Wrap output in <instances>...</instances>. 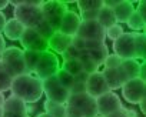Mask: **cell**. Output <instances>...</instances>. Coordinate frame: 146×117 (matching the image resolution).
<instances>
[{
	"instance_id": "cell-1",
	"label": "cell",
	"mask_w": 146,
	"mask_h": 117,
	"mask_svg": "<svg viewBox=\"0 0 146 117\" xmlns=\"http://www.w3.org/2000/svg\"><path fill=\"white\" fill-rule=\"evenodd\" d=\"M10 91L13 96L22 99L27 104L37 103L42 99V96L44 94L43 93V82L32 73L15 77L12 82Z\"/></svg>"
},
{
	"instance_id": "cell-2",
	"label": "cell",
	"mask_w": 146,
	"mask_h": 117,
	"mask_svg": "<svg viewBox=\"0 0 146 117\" xmlns=\"http://www.w3.org/2000/svg\"><path fill=\"white\" fill-rule=\"evenodd\" d=\"M10 5L15 6V19L19 20L26 29H36L43 22V0L40 2H27V0L12 2L10 0Z\"/></svg>"
},
{
	"instance_id": "cell-3",
	"label": "cell",
	"mask_w": 146,
	"mask_h": 117,
	"mask_svg": "<svg viewBox=\"0 0 146 117\" xmlns=\"http://www.w3.org/2000/svg\"><path fill=\"white\" fill-rule=\"evenodd\" d=\"M6 72L15 79L17 76L22 74H27V67L25 63V50L16 46H10L6 47V50L3 51V54L0 56Z\"/></svg>"
},
{
	"instance_id": "cell-4",
	"label": "cell",
	"mask_w": 146,
	"mask_h": 117,
	"mask_svg": "<svg viewBox=\"0 0 146 117\" xmlns=\"http://www.w3.org/2000/svg\"><path fill=\"white\" fill-rule=\"evenodd\" d=\"M67 10L69 9H67L64 2H59V0H49V2H44V5L42 7L43 20L47 22L54 32H59L62 19H63V16Z\"/></svg>"
},
{
	"instance_id": "cell-5",
	"label": "cell",
	"mask_w": 146,
	"mask_h": 117,
	"mask_svg": "<svg viewBox=\"0 0 146 117\" xmlns=\"http://www.w3.org/2000/svg\"><path fill=\"white\" fill-rule=\"evenodd\" d=\"M60 67L62 66H60V62H59L57 56L53 51H44L40 56V60H39L33 74L43 82L49 77L56 76L57 72L60 70Z\"/></svg>"
},
{
	"instance_id": "cell-6",
	"label": "cell",
	"mask_w": 146,
	"mask_h": 117,
	"mask_svg": "<svg viewBox=\"0 0 146 117\" xmlns=\"http://www.w3.org/2000/svg\"><path fill=\"white\" fill-rule=\"evenodd\" d=\"M113 53L117 54L122 60H129V58H136V33H126L113 41L112 44ZM137 60V58H136Z\"/></svg>"
},
{
	"instance_id": "cell-7",
	"label": "cell",
	"mask_w": 146,
	"mask_h": 117,
	"mask_svg": "<svg viewBox=\"0 0 146 117\" xmlns=\"http://www.w3.org/2000/svg\"><path fill=\"white\" fill-rule=\"evenodd\" d=\"M43 93L47 100H52L60 104H67V100L70 97V90L63 87L59 83L56 76L43 80Z\"/></svg>"
},
{
	"instance_id": "cell-8",
	"label": "cell",
	"mask_w": 146,
	"mask_h": 117,
	"mask_svg": "<svg viewBox=\"0 0 146 117\" xmlns=\"http://www.w3.org/2000/svg\"><path fill=\"white\" fill-rule=\"evenodd\" d=\"M120 90L123 99L129 104H140V101L146 99V83L140 77L126 82Z\"/></svg>"
},
{
	"instance_id": "cell-9",
	"label": "cell",
	"mask_w": 146,
	"mask_h": 117,
	"mask_svg": "<svg viewBox=\"0 0 146 117\" xmlns=\"http://www.w3.org/2000/svg\"><path fill=\"white\" fill-rule=\"evenodd\" d=\"M67 106H73L79 108L85 117H98V106L96 99L90 97L88 93H79V94H70L67 100Z\"/></svg>"
},
{
	"instance_id": "cell-10",
	"label": "cell",
	"mask_w": 146,
	"mask_h": 117,
	"mask_svg": "<svg viewBox=\"0 0 146 117\" xmlns=\"http://www.w3.org/2000/svg\"><path fill=\"white\" fill-rule=\"evenodd\" d=\"M19 41L23 50H33L39 53L49 51V40L42 37L36 29H26Z\"/></svg>"
},
{
	"instance_id": "cell-11",
	"label": "cell",
	"mask_w": 146,
	"mask_h": 117,
	"mask_svg": "<svg viewBox=\"0 0 146 117\" xmlns=\"http://www.w3.org/2000/svg\"><path fill=\"white\" fill-rule=\"evenodd\" d=\"M76 36L82 37L86 41H102V43H105L106 30L98 23V20H90V22L82 20L80 29H79Z\"/></svg>"
},
{
	"instance_id": "cell-12",
	"label": "cell",
	"mask_w": 146,
	"mask_h": 117,
	"mask_svg": "<svg viewBox=\"0 0 146 117\" xmlns=\"http://www.w3.org/2000/svg\"><path fill=\"white\" fill-rule=\"evenodd\" d=\"M96 106H98L99 116H103V117H108L109 114L123 108V103L115 91H108L106 94L98 97L96 99Z\"/></svg>"
},
{
	"instance_id": "cell-13",
	"label": "cell",
	"mask_w": 146,
	"mask_h": 117,
	"mask_svg": "<svg viewBox=\"0 0 146 117\" xmlns=\"http://www.w3.org/2000/svg\"><path fill=\"white\" fill-rule=\"evenodd\" d=\"M108 91H110V89H109L102 72H95V73L89 74V77L86 80V93L90 97L98 99V97L106 94Z\"/></svg>"
},
{
	"instance_id": "cell-14",
	"label": "cell",
	"mask_w": 146,
	"mask_h": 117,
	"mask_svg": "<svg viewBox=\"0 0 146 117\" xmlns=\"http://www.w3.org/2000/svg\"><path fill=\"white\" fill-rule=\"evenodd\" d=\"M3 117H26L29 116V106L22 99L16 96H10L6 99L3 106Z\"/></svg>"
},
{
	"instance_id": "cell-15",
	"label": "cell",
	"mask_w": 146,
	"mask_h": 117,
	"mask_svg": "<svg viewBox=\"0 0 146 117\" xmlns=\"http://www.w3.org/2000/svg\"><path fill=\"white\" fill-rule=\"evenodd\" d=\"M80 24H82V17L79 13H76L75 10H67L62 19V23H60V27H59V32L63 33V34H67L70 37H75L80 29Z\"/></svg>"
},
{
	"instance_id": "cell-16",
	"label": "cell",
	"mask_w": 146,
	"mask_h": 117,
	"mask_svg": "<svg viewBox=\"0 0 146 117\" xmlns=\"http://www.w3.org/2000/svg\"><path fill=\"white\" fill-rule=\"evenodd\" d=\"M73 37L63 34L60 32H54V34L49 39V49L54 53V54H64L66 50L72 46Z\"/></svg>"
},
{
	"instance_id": "cell-17",
	"label": "cell",
	"mask_w": 146,
	"mask_h": 117,
	"mask_svg": "<svg viewBox=\"0 0 146 117\" xmlns=\"http://www.w3.org/2000/svg\"><path fill=\"white\" fill-rule=\"evenodd\" d=\"M102 73L105 76V80H106L110 91H115L117 89H122L123 84L127 82L126 77H125V74H123V72L120 70V67L119 69H103Z\"/></svg>"
},
{
	"instance_id": "cell-18",
	"label": "cell",
	"mask_w": 146,
	"mask_h": 117,
	"mask_svg": "<svg viewBox=\"0 0 146 117\" xmlns=\"http://www.w3.org/2000/svg\"><path fill=\"white\" fill-rule=\"evenodd\" d=\"M86 50L90 53V56L93 57V60L98 63V66H103L106 57L109 56V49L106 46V43L102 41H86Z\"/></svg>"
},
{
	"instance_id": "cell-19",
	"label": "cell",
	"mask_w": 146,
	"mask_h": 117,
	"mask_svg": "<svg viewBox=\"0 0 146 117\" xmlns=\"http://www.w3.org/2000/svg\"><path fill=\"white\" fill-rule=\"evenodd\" d=\"M135 6L130 0H120L117 3V6L113 9L115 12V17H116V22L120 24V23H127V20L130 19V16L135 13Z\"/></svg>"
},
{
	"instance_id": "cell-20",
	"label": "cell",
	"mask_w": 146,
	"mask_h": 117,
	"mask_svg": "<svg viewBox=\"0 0 146 117\" xmlns=\"http://www.w3.org/2000/svg\"><path fill=\"white\" fill-rule=\"evenodd\" d=\"M25 30H26V27L19 20H16L13 17V19H9L6 22V26L3 29V36L6 39H9V40L16 41V40H20V37L23 36Z\"/></svg>"
},
{
	"instance_id": "cell-21",
	"label": "cell",
	"mask_w": 146,
	"mask_h": 117,
	"mask_svg": "<svg viewBox=\"0 0 146 117\" xmlns=\"http://www.w3.org/2000/svg\"><path fill=\"white\" fill-rule=\"evenodd\" d=\"M120 70L123 72L126 80H132V79H137L140 77V63L136 58H129V60H123Z\"/></svg>"
},
{
	"instance_id": "cell-22",
	"label": "cell",
	"mask_w": 146,
	"mask_h": 117,
	"mask_svg": "<svg viewBox=\"0 0 146 117\" xmlns=\"http://www.w3.org/2000/svg\"><path fill=\"white\" fill-rule=\"evenodd\" d=\"M98 23H99L105 30H108L109 27L115 26L117 22H116V17H115V12H113V9L103 6V7L99 10V14H98Z\"/></svg>"
},
{
	"instance_id": "cell-23",
	"label": "cell",
	"mask_w": 146,
	"mask_h": 117,
	"mask_svg": "<svg viewBox=\"0 0 146 117\" xmlns=\"http://www.w3.org/2000/svg\"><path fill=\"white\" fill-rule=\"evenodd\" d=\"M43 108H44V113L50 114L52 117H66V111H67L66 104H60V103H56L47 99L43 103Z\"/></svg>"
},
{
	"instance_id": "cell-24",
	"label": "cell",
	"mask_w": 146,
	"mask_h": 117,
	"mask_svg": "<svg viewBox=\"0 0 146 117\" xmlns=\"http://www.w3.org/2000/svg\"><path fill=\"white\" fill-rule=\"evenodd\" d=\"M79 62L82 63V67H83V72L88 73V74H92L95 72H99V66L98 63L93 60V57L90 56V53L88 50L82 51L80 56H79Z\"/></svg>"
},
{
	"instance_id": "cell-25",
	"label": "cell",
	"mask_w": 146,
	"mask_h": 117,
	"mask_svg": "<svg viewBox=\"0 0 146 117\" xmlns=\"http://www.w3.org/2000/svg\"><path fill=\"white\" fill-rule=\"evenodd\" d=\"M40 56L42 53L39 51H33V50H25V63H26V67H27V72L29 73H35L36 70V66L40 60Z\"/></svg>"
},
{
	"instance_id": "cell-26",
	"label": "cell",
	"mask_w": 146,
	"mask_h": 117,
	"mask_svg": "<svg viewBox=\"0 0 146 117\" xmlns=\"http://www.w3.org/2000/svg\"><path fill=\"white\" fill-rule=\"evenodd\" d=\"M76 6L80 13L90 10H100L103 7V0H78Z\"/></svg>"
},
{
	"instance_id": "cell-27",
	"label": "cell",
	"mask_w": 146,
	"mask_h": 117,
	"mask_svg": "<svg viewBox=\"0 0 146 117\" xmlns=\"http://www.w3.org/2000/svg\"><path fill=\"white\" fill-rule=\"evenodd\" d=\"M60 69H63L69 74H72L73 77H76L80 73H83V67H82V63L79 62V58H76V60H66V62H63Z\"/></svg>"
},
{
	"instance_id": "cell-28",
	"label": "cell",
	"mask_w": 146,
	"mask_h": 117,
	"mask_svg": "<svg viewBox=\"0 0 146 117\" xmlns=\"http://www.w3.org/2000/svg\"><path fill=\"white\" fill-rule=\"evenodd\" d=\"M12 82H13V77L6 72V69H5L2 60H0V91L5 93V91L10 90Z\"/></svg>"
},
{
	"instance_id": "cell-29",
	"label": "cell",
	"mask_w": 146,
	"mask_h": 117,
	"mask_svg": "<svg viewBox=\"0 0 146 117\" xmlns=\"http://www.w3.org/2000/svg\"><path fill=\"white\" fill-rule=\"evenodd\" d=\"M136 58L146 60V36L143 33H136Z\"/></svg>"
},
{
	"instance_id": "cell-30",
	"label": "cell",
	"mask_w": 146,
	"mask_h": 117,
	"mask_svg": "<svg viewBox=\"0 0 146 117\" xmlns=\"http://www.w3.org/2000/svg\"><path fill=\"white\" fill-rule=\"evenodd\" d=\"M127 26H129V29L130 30H135V33H139V30H143L145 29V26H146V23H145V20L142 19V16L135 10V13L130 16V19L127 20V23H126Z\"/></svg>"
},
{
	"instance_id": "cell-31",
	"label": "cell",
	"mask_w": 146,
	"mask_h": 117,
	"mask_svg": "<svg viewBox=\"0 0 146 117\" xmlns=\"http://www.w3.org/2000/svg\"><path fill=\"white\" fill-rule=\"evenodd\" d=\"M56 77H57L59 83H60L63 87H66L67 90H70V89L73 87V84H75V77H73L72 74H69L67 72H64L63 69H60V70L57 72Z\"/></svg>"
},
{
	"instance_id": "cell-32",
	"label": "cell",
	"mask_w": 146,
	"mask_h": 117,
	"mask_svg": "<svg viewBox=\"0 0 146 117\" xmlns=\"http://www.w3.org/2000/svg\"><path fill=\"white\" fill-rule=\"evenodd\" d=\"M123 34H125V30H123L122 24H119V23H116L115 26H112V27H109V29L106 30V39H109V40H112V41H116V40L120 39Z\"/></svg>"
},
{
	"instance_id": "cell-33",
	"label": "cell",
	"mask_w": 146,
	"mask_h": 117,
	"mask_svg": "<svg viewBox=\"0 0 146 117\" xmlns=\"http://www.w3.org/2000/svg\"><path fill=\"white\" fill-rule=\"evenodd\" d=\"M122 63H123V60H122L117 54L109 53V56L106 57L103 66H105V69H119V67L122 66Z\"/></svg>"
},
{
	"instance_id": "cell-34",
	"label": "cell",
	"mask_w": 146,
	"mask_h": 117,
	"mask_svg": "<svg viewBox=\"0 0 146 117\" xmlns=\"http://www.w3.org/2000/svg\"><path fill=\"white\" fill-rule=\"evenodd\" d=\"M36 30H37V32H39V34H40L42 37H44L46 40H49V39L54 34V30L52 29V26H50L47 22H44V20H43V22L36 27Z\"/></svg>"
},
{
	"instance_id": "cell-35",
	"label": "cell",
	"mask_w": 146,
	"mask_h": 117,
	"mask_svg": "<svg viewBox=\"0 0 146 117\" xmlns=\"http://www.w3.org/2000/svg\"><path fill=\"white\" fill-rule=\"evenodd\" d=\"M79 56H80V51L76 47L70 46L66 50V53L63 54V62H66V60H76V58H79Z\"/></svg>"
},
{
	"instance_id": "cell-36",
	"label": "cell",
	"mask_w": 146,
	"mask_h": 117,
	"mask_svg": "<svg viewBox=\"0 0 146 117\" xmlns=\"http://www.w3.org/2000/svg\"><path fill=\"white\" fill-rule=\"evenodd\" d=\"M72 46L76 47V49L82 53V51L86 50V40H83V39L79 37V36H75V37H73V41H72Z\"/></svg>"
},
{
	"instance_id": "cell-37",
	"label": "cell",
	"mask_w": 146,
	"mask_h": 117,
	"mask_svg": "<svg viewBox=\"0 0 146 117\" xmlns=\"http://www.w3.org/2000/svg\"><path fill=\"white\" fill-rule=\"evenodd\" d=\"M83 22H90V20H98L99 10H90V12H82L79 13Z\"/></svg>"
},
{
	"instance_id": "cell-38",
	"label": "cell",
	"mask_w": 146,
	"mask_h": 117,
	"mask_svg": "<svg viewBox=\"0 0 146 117\" xmlns=\"http://www.w3.org/2000/svg\"><path fill=\"white\" fill-rule=\"evenodd\" d=\"M67 106V104H66ZM66 117H85L83 113L76 108V107H73V106H67V111H66Z\"/></svg>"
},
{
	"instance_id": "cell-39",
	"label": "cell",
	"mask_w": 146,
	"mask_h": 117,
	"mask_svg": "<svg viewBox=\"0 0 146 117\" xmlns=\"http://www.w3.org/2000/svg\"><path fill=\"white\" fill-rule=\"evenodd\" d=\"M136 12L142 16V19H143V20H145V23H146V0H142V2H139V3H137Z\"/></svg>"
},
{
	"instance_id": "cell-40",
	"label": "cell",
	"mask_w": 146,
	"mask_h": 117,
	"mask_svg": "<svg viewBox=\"0 0 146 117\" xmlns=\"http://www.w3.org/2000/svg\"><path fill=\"white\" fill-rule=\"evenodd\" d=\"M108 117H127V113H126V107H123V108H120V110H117V111H115V113L109 114Z\"/></svg>"
},
{
	"instance_id": "cell-41",
	"label": "cell",
	"mask_w": 146,
	"mask_h": 117,
	"mask_svg": "<svg viewBox=\"0 0 146 117\" xmlns=\"http://www.w3.org/2000/svg\"><path fill=\"white\" fill-rule=\"evenodd\" d=\"M140 79L146 83V60L140 63Z\"/></svg>"
},
{
	"instance_id": "cell-42",
	"label": "cell",
	"mask_w": 146,
	"mask_h": 117,
	"mask_svg": "<svg viewBox=\"0 0 146 117\" xmlns=\"http://www.w3.org/2000/svg\"><path fill=\"white\" fill-rule=\"evenodd\" d=\"M6 22H7L6 16L3 14V12H0V33H3V29L6 26Z\"/></svg>"
},
{
	"instance_id": "cell-43",
	"label": "cell",
	"mask_w": 146,
	"mask_h": 117,
	"mask_svg": "<svg viewBox=\"0 0 146 117\" xmlns=\"http://www.w3.org/2000/svg\"><path fill=\"white\" fill-rule=\"evenodd\" d=\"M6 50V41H5V36L0 34V56L3 54V51Z\"/></svg>"
},
{
	"instance_id": "cell-44",
	"label": "cell",
	"mask_w": 146,
	"mask_h": 117,
	"mask_svg": "<svg viewBox=\"0 0 146 117\" xmlns=\"http://www.w3.org/2000/svg\"><path fill=\"white\" fill-rule=\"evenodd\" d=\"M9 5H10V0H0V12L5 10Z\"/></svg>"
},
{
	"instance_id": "cell-45",
	"label": "cell",
	"mask_w": 146,
	"mask_h": 117,
	"mask_svg": "<svg viewBox=\"0 0 146 117\" xmlns=\"http://www.w3.org/2000/svg\"><path fill=\"white\" fill-rule=\"evenodd\" d=\"M139 107H140V111L146 116V99H143L142 101H140V104H139Z\"/></svg>"
},
{
	"instance_id": "cell-46",
	"label": "cell",
	"mask_w": 146,
	"mask_h": 117,
	"mask_svg": "<svg viewBox=\"0 0 146 117\" xmlns=\"http://www.w3.org/2000/svg\"><path fill=\"white\" fill-rule=\"evenodd\" d=\"M5 103H6V97H5V94L0 91V110L3 108V106H5Z\"/></svg>"
},
{
	"instance_id": "cell-47",
	"label": "cell",
	"mask_w": 146,
	"mask_h": 117,
	"mask_svg": "<svg viewBox=\"0 0 146 117\" xmlns=\"http://www.w3.org/2000/svg\"><path fill=\"white\" fill-rule=\"evenodd\" d=\"M126 113H127V117H137V113L132 108H126Z\"/></svg>"
},
{
	"instance_id": "cell-48",
	"label": "cell",
	"mask_w": 146,
	"mask_h": 117,
	"mask_svg": "<svg viewBox=\"0 0 146 117\" xmlns=\"http://www.w3.org/2000/svg\"><path fill=\"white\" fill-rule=\"evenodd\" d=\"M37 117H52V116H50V114H47V113H44V111H43V113H39V114H37Z\"/></svg>"
},
{
	"instance_id": "cell-49",
	"label": "cell",
	"mask_w": 146,
	"mask_h": 117,
	"mask_svg": "<svg viewBox=\"0 0 146 117\" xmlns=\"http://www.w3.org/2000/svg\"><path fill=\"white\" fill-rule=\"evenodd\" d=\"M143 34L146 36V26H145V29H143Z\"/></svg>"
},
{
	"instance_id": "cell-50",
	"label": "cell",
	"mask_w": 146,
	"mask_h": 117,
	"mask_svg": "<svg viewBox=\"0 0 146 117\" xmlns=\"http://www.w3.org/2000/svg\"><path fill=\"white\" fill-rule=\"evenodd\" d=\"M0 117H3V110H0Z\"/></svg>"
},
{
	"instance_id": "cell-51",
	"label": "cell",
	"mask_w": 146,
	"mask_h": 117,
	"mask_svg": "<svg viewBox=\"0 0 146 117\" xmlns=\"http://www.w3.org/2000/svg\"><path fill=\"white\" fill-rule=\"evenodd\" d=\"M98 117H103V116H98Z\"/></svg>"
},
{
	"instance_id": "cell-52",
	"label": "cell",
	"mask_w": 146,
	"mask_h": 117,
	"mask_svg": "<svg viewBox=\"0 0 146 117\" xmlns=\"http://www.w3.org/2000/svg\"><path fill=\"white\" fill-rule=\"evenodd\" d=\"M26 117H30V116H26Z\"/></svg>"
},
{
	"instance_id": "cell-53",
	"label": "cell",
	"mask_w": 146,
	"mask_h": 117,
	"mask_svg": "<svg viewBox=\"0 0 146 117\" xmlns=\"http://www.w3.org/2000/svg\"><path fill=\"white\" fill-rule=\"evenodd\" d=\"M0 34H2V33H0Z\"/></svg>"
}]
</instances>
